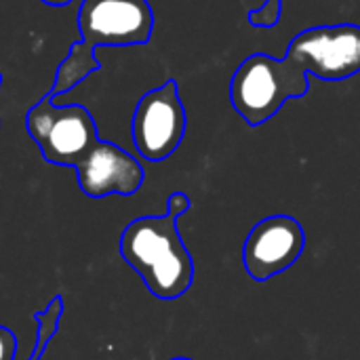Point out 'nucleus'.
Returning a JSON list of instances; mask_svg holds the SVG:
<instances>
[{
  "instance_id": "6e6552de",
  "label": "nucleus",
  "mask_w": 360,
  "mask_h": 360,
  "mask_svg": "<svg viewBox=\"0 0 360 360\" xmlns=\"http://www.w3.org/2000/svg\"><path fill=\"white\" fill-rule=\"evenodd\" d=\"M61 316H63V300H61V297H53V300L49 302V306H46L42 312L36 314V325H38V329H36V348H34L32 356L27 360L42 359L46 346L51 344L53 335H55L57 329H59Z\"/></svg>"
},
{
  "instance_id": "1a4fd4ad",
  "label": "nucleus",
  "mask_w": 360,
  "mask_h": 360,
  "mask_svg": "<svg viewBox=\"0 0 360 360\" xmlns=\"http://www.w3.org/2000/svg\"><path fill=\"white\" fill-rule=\"evenodd\" d=\"M283 15V0H266L259 8L249 13V23L255 27H274Z\"/></svg>"
},
{
  "instance_id": "39448f33",
  "label": "nucleus",
  "mask_w": 360,
  "mask_h": 360,
  "mask_svg": "<svg viewBox=\"0 0 360 360\" xmlns=\"http://www.w3.org/2000/svg\"><path fill=\"white\" fill-rule=\"evenodd\" d=\"M285 59L302 76L340 82L360 72V25H316L300 32L287 46Z\"/></svg>"
},
{
  "instance_id": "f03ea898",
  "label": "nucleus",
  "mask_w": 360,
  "mask_h": 360,
  "mask_svg": "<svg viewBox=\"0 0 360 360\" xmlns=\"http://www.w3.org/2000/svg\"><path fill=\"white\" fill-rule=\"evenodd\" d=\"M78 32L82 38L70 46L49 91L55 101L101 68L97 46L146 44L154 32V11L148 0H82Z\"/></svg>"
},
{
  "instance_id": "f257e3e1",
  "label": "nucleus",
  "mask_w": 360,
  "mask_h": 360,
  "mask_svg": "<svg viewBox=\"0 0 360 360\" xmlns=\"http://www.w3.org/2000/svg\"><path fill=\"white\" fill-rule=\"evenodd\" d=\"M190 207L188 194L173 192L165 215L139 217L120 236L122 259L141 276L148 291L165 302L181 297L194 283V262L177 230V219Z\"/></svg>"
},
{
  "instance_id": "9b49d317",
  "label": "nucleus",
  "mask_w": 360,
  "mask_h": 360,
  "mask_svg": "<svg viewBox=\"0 0 360 360\" xmlns=\"http://www.w3.org/2000/svg\"><path fill=\"white\" fill-rule=\"evenodd\" d=\"M44 4H49V6H68L72 0H42Z\"/></svg>"
},
{
  "instance_id": "423d86ee",
  "label": "nucleus",
  "mask_w": 360,
  "mask_h": 360,
  "mask_svg": "<svg viewBox=\"0 0 360 360\" xmlns=\"http://www.w3.org/2000/svg\"><path fill=\"white\" fill-rule=\"evenodd\" d=\"M188 114L179 97L177 80L169 78L162 86L148 91L133 112L131 135L135 150L150 162L167 160L184 141Z\"/></svg>"
},
{
  "instance_id": "9d476101",
  "label": "nucleus",
  "mask_w": 360,
  "mask_h": 360,
  "mask_svg": "<svg viewBox=\"0 0 360 360\" xmlns=\"http://www.w3.org/2000/svg\"><path fill=\"white\" fill-rule=\"evenodd\" d=\"M17 350V338L13 335L11 329L0 325V360H15Z\"/></svg>"
},
{
  "instance_id": "0eeeda50",
  "label": "nucleus",
  "mask_w": 360,
  "mask_h": 360,
  "mask_svg": "<svg viewBox=\"0 0 360 360\" xmlns=\"http://www.w3.org/2000/svg\"><path fill=\"white\" fill-rule=\"evenodd\" d=\"M306 232L295 217L272 215L255 224L243 247V264L255 283L289 270L304 253Z\"/></svg>"
},
{
  "instance_id": "ddd939ff",
  "label": "nucleus",
  "mask_w": 360,
  "mask_h": 360,
  "mask_svg": "<svg viewBox=\"0 0 360 360\" xmlns=\"http://www.w3.org/2000/svg\"><path fill=\"white\" fill-rule=\"evenodd\" d=\"M2 80H4V76H2V74H0V86H2Z\"/></svg>"
},
{
  "instance_id": "f8f14e48",
  "label": "nucleus",
  "mask_w": 360,
  "mask_h": 360,
  "mask_svg": "<svg viewBox=\"0 0 360 360\" xmlns=\"http://www.w3.org/2000/svg\"><path fill=\"white\" fill-rule=\"evenodd\" d=\"M171 360H192V359H184V356H179V359H171Z\"/></svg>"
},
{
  "instance_id": "7ed1b4c3",
  "label": "nucleus",
  "mask_w": 360,
  "mask_h": 360,
  "mask_svg": "<svg viewBox=\"0 0 360 360\" xmlns=\"http://www.w3.org/2000/svg\"><path fill=\"white\" fill-rule=\"evenodd\" d=\"M25 129L42 158L57 167H74L78 181L89 179L120 150V146L99 139L95 118L84 105L55 103L51 93H44L27 110Z\"/></svg>"
},
{
  "instance_id": "20e7f679",
  "label": "nucleus",
  "mask_w": 360,
  "mask_h": 360,
  "mask_svg": "<svg viewBox=\"0 0 360 360\" xmlns=\"http://www.w3.org/2000/svg\"><path fill=\"white\" fill-rule=\"evenodd\" d=\"M310 82L302 78L289 61L266 53L247 57L230 82V101L251 127H262L289 101L308 93Z\"/></svg>"
}]
</instances>
